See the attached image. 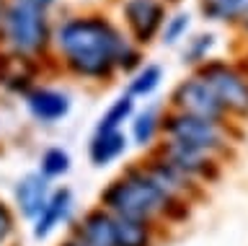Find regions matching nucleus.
I'll list each match as a JSON object with an SVG mask.
<instances>
[{"label": "nucleus", "instance_id": "1", "mask_svg": "<svg viewBox=\"0 0 248 246\" xmlns=\"http://www.w3.org/2000/svg\"><path fill=\"white\" fill-rule=\"evenodd\" d=\"M132 39L104 16H70L52 32V47L60 63L83 81L104 83L119 70Z\"/></svg>", "mask_w": 248, "mask_h": 246}, {"label": "nucleus", "instance_id": "2", "mask_svg": "<svg viewBox=\"0 0 248 246\" xmlns=\"http://www.w3.org/2000/svg\"><path fill=\"white\" fill-rule=\"evenodd\" d=\"M98 205L114 218H129V220H142L153 226H176L189 218V210L176 205L160 184L150 176L142 161H135L116 174L111 181L101 189Z\"/></svg>", "mask_w": 248, "mask_h": 246}, {"label": "nucleus", "instance_id": "3", "mask_svg": "<svg viewBox=\"0 0 248 246\" xmlns=\"http://www.w3.org/2000/svg\"><path fill=\"white\" fill-rule=\"evenodd\" d=\"M186 148L202 150L207 156H215L220 161H228L238 145V130L232 122L225 119H204V117H191L181 112H166L163 117V137Z\"/></svg>", "mask_w": 248, "mask_h": 246}, {"label": "nucleus", "instance_id": "4", "mask_svg": "<svg viewBox=\"0 0 248 246\" xmlns=\"http://www.w3.org/2000/svg\"><path fill=\"white\" fill-rule=\"evenodd\" d=\"M52 32H54V26H52L49 16H46V11L8 3L0 42L5 44V52L29 60V63H36L52 47Z\"/></svg>", "mask_w": 248, "mask_h": 246}, {"label": "nucleus", "instance_id": "5", "mask_svg": "<svg viewBox=\"0 0 248 246\" xmlns=\"http://www.w3.org/2000/svg\"><path fill=\"white\" fill-rule=\"evenodd\" d=\"M197 75L212 88L225 117L232 125L238 119H248V73L222 60H207V65H202Z\"/></svg>", "mask_w": 248, "mask_h": 246}, {"label": "nucleus", "instance_id": "6", "mask_svg": "<svg viewBox=\"0 0 248 246\" xmlns=\"http://www.w3.org/2000/svg\"><path fill=\"white\" fill-rule=\"evenodd\" d=\"M155 153L160 161H166L170 168H176L181 176H186L189 181L199 184V187H207V184H215L222 176V161L215 156H207L202 150L186 148V145L170 143V140H160L158 148L150 150Z\"/></svg>", "mask_w": 248, "mask_h": 246}, {"label": "nucleus", "instance_id": "7", "mask_svg": "<svg viewBox=\"0 0 248 246\" xmlns=\"http://www.w3.org/2000/svg\"><path fill=\"white\" fill-rule=\"evenodd\" d=\"M170 112H181V114H191V117H204V119H225L222 106L217 101V96L212 94V88L199 78L197 73L189 75L186 81H181L170 94Z\"/></svg>", "mask_w": 248, "mask_h": 246}, {"label": "nucleus", "instance_id": "8", "mask_svg": "<svg viewBox=\"0 0 248 246\" xmlns=\"http://www.w3.org/2000/svg\"><path fill=\"white\" fill-rule=\"evenodd\" d=\"M75 210H78L75 192L70 187H65V184L54 187L49 202L44 205V210L31 223V238L34 241H49L57 230L70 228L75 223Z\"/></svg>", "mask_w": 248, "mask_h": 246}, {"label": "nucleus", "instance_id": "9", "mask_svg": "<svg viewBox=\"0 0 248 246\" xmlns=\"http://www.w3.org/2000/svg\"><path fill=\"white\" fill-rule=\"evenodd\" d=\"M122 18L129 32V39L137 44H150L166 24V5L163 0H124Z\"/></svg>", "mask_w": 248, "mask_h": 246}, {"label": "nucleus", "instance_id": "10", "mask_svg": "<svg viewBox=\"0 0 248 246\" xmlns=\"http://www.w3.org/2000/svg\"><path fill=\"white\" fill-rule=\"evenodd\" d=\"M23 104H26V112L31 114V119L44 127L60 125L73 112V96L54 86H34L23 96Z\"/></svg>", "mask_w": 248, "mask_h": 246}, {"label": "nucleus", "instance_id": "11", "mask_svg": "<svg viewBox=\"0 0 248 246\" xmlns=\"http://www.w3.org/2000/svg\"><path fill=\"white\" fill-rule=\"evenodd\" d=\"M54 192V184L42 176L34 168V171H26L18 181L13 184V210L21 220L34 223L36 215L44 210V205L49 202Z\"/></svg>", "mask_w": 248, "mask_h": 246}, {"label": "nucleus", "instance_id": "12", "mask_svg": "<svg viewBox=\"0 0 248 246\" xmlns=\"http://www.w3.org/2000/svg\"><path fill=\"white\" fill-rule=\"evenodd\" d=\"M80 246H114V215L93 205L70 226V233Z\"/></svg>", "mask_w": 248, "mask_h": 246}, {"label": "nucleus", "instance_id": "13", "mask_svg": "<svg viewBox=\"0 0 248 246\" xmlns=\"http://www.w3.org/2000/svg\"><path fill=\"white\" fill-rule=\"evenodd\" d=\"M163 117L166 112L160 106H145V109H137L132 122L127 125V137H129V145H135L140 150H155L163 137Z\"/></svg>", "mask_w": 248, "mask_h": 246}, {"label": "nucleus", "instance_id": "14", "mask_svg": "<svg viewBox=\"0 0 248 246\" xmlns=\"http://www.w3.org/2000/svg\"><path fill=\"white\" fill-rule=\"evenodd\" d=\"M129 150L127 132H93L88 140V161L93 168H108Z\"/></svg>", "mask_w": 248, "mask_h": 246}, {"label": "nucleus", "instance_id": "15", "mask_svg": "<svg viewBox=\"0 0 248 246\" xmlns=\"http://www.w3.org/2000/svg\"><path fill=\"white\" fill-rule=\"evenodd\" d=\"M0 86L13 91V94L26 96L36 86L34 83V63H29L23 57H16L11 52H3L0 55Z\"/></svg>", "mask_w": 248, "mask_h": 246}, {"label": "nucleus", "instance_id": "16", "mask_svg": "<svg viewBox=\"0 0 248 246\" xmlns=\"http://www.w3.org/2000/svg\"><path fill=\"white\" fill-rule=\"evenodd\" d=\"M158 226L129 218H114V246H155L160 238Z\"/></svg>", "mask_w": 248, "mask_h": 246}, {"label": "nucleus", "instance_id": "17", "mask_svg": "<svg viewBox=\"0 0 248 246\" xmlns=\"http://www.w3.org/2000/svg\"><path fill=\"white\" fill-rule=\"evenodd\" d=\"M137 112V101L127 94H122L119 98H114L111 104L104 109V114L98 117L93 132H124V127L132 122Z\"/></svg>", "mask_w": 248, "mask_h": 246}, {"label": "nucleus", "instance_id": "18", "mask_svg": "<svg viewBox=\"0 0 248 246\" xmlns=\"http://www.w3.org/2000/svg\"><path fill=\"white\" fill-rule=\"evenodd\" d=\"M36 171L54 184L57 179H65V176L73 171V156H70V150L62 148V145H49V148H44L39 153Z\"/></svg>", "mask_w": 248, "mask_h": 246}, {"label": "nucleus", "instance_id": "19", "mask_svg": "<svg viewBox=\"0 0 248 246\" xmlns=\"http://www.w3.org/2000/svg\"><path fill=\"white\" fill-rule=\"evenodd\" d=\"M163 83V67L155 65V63H147V65H140L132 78L127 81V96L137 98H150L155 91L160 88Z\"/></svg>", "mask_w": 248, "mask_h": 246}, {"label": "nucleus", "instance_id": "20", "mask_svg": "<svg viewBox=\"0 0 248 246\" xmlns=\"http://www.w3.org/2000/svg\"><path fill=\"white\" fill-rule=\"evenodd\" d=\"M202 13L220 24L248 21V0H202Z\"/></svg>", "mask_w": 248, "mask_h": 246}, {"label": "nucleus", "instance_id": "21", "mask_svg": "<svg viewBox=\"0 0 248 246\" xmlns=\"http://www.w3.org/2000/svg\"><path fill=\"white\" fill-rule=\"evenodd\" d=\"M215 47V34H197L186 42L184 49V63L191 65H207V57Z\"/></svg>", "mask_w": 248, "mask_h": 246}, {"label": "nucleus", "instance_id": "22", "mask_svg": "<svg viewBox=\"0 0 248 246\" xmlns=\"http://www.w3.org/2000/svg\"><path fill=\"white\" fill-rule=\"evenodd\" d=\"M189 26H191V16H189V13H173V16H166V24H163V29H160L163 44L184 42L186 34H189Z\"/></svg>", "mask_w": 248, "mask_h": 246}, {"label": "nucleus", "instance_id": "23", "mask_svg": "<svg viewBox=\"0 0 248 246\" xmlns=\"http://www.w3.org/2000/svg\"><path fill=\"white\" fill-rule=\"evenodd\" d=\"M16 233H18V215H16L13 205L0 199V246H11Z\"/></svg>", "mask_w": 248, "mask_h": 246}, {"label": "nucleus", "instance_id": "24", "mask_svg": "<svg viewBox=\"0 0 248 246\" xmlns=\"http://www.w3.org/2000/svg\"><path fill=\"white\" fill-rule=\"evenodd\" d=\"M11 3H18V5H29V8H36V11H49L57 0H11Z\"/></svg>", "mask_w": 248, "mask_h": 246}, {"label": "nucleus", "instance_id": "25", "mask_svg": "<svg viewBox=\"0 0 248 246\" xmlns=\"http://www.w3.org/2000/svg\"><path fill=\"white\" fill-rule=\"evenodd\" d=\"M11 3V0H8ZM8 3L5 0H0V36H3V24H5V13H8Z\"/></svg>", "mask_w": 248, "mask_h": 246}, {"label": "nucleus", "instance_id": "26", "mask_svg": "<svg viewBox=\"0 0 248 246\" xmlns=\"http://www.w3.org/2000/svg\"><path fill=\"white\" fill-rule=\"evenodd\" d=\"M60 246H80V244H78V241H75L73 236H67V238H65V241H62Z\"/></svg>", "mask_w": 248, "mask_h": 246}, {"label": "nucleus", "instance_id": "27", "mask_svg": "<svg viewBox=\"0 0 248 246\" xmlns=\"http://www.w3.org/2000/svg\"><path fill=\"white\" fill-rule=\"evenodd\" d=\"M246 34H248V21H246Z\"/></svg>", "mask_w": 248, "mask_h": 246}]
</instances>
